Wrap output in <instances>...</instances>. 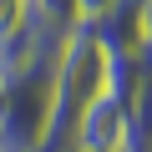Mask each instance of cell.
I'll use <instances>...</instances> for the list:
<instances>
[{"label":"cell","mask_w":152,"mask_h":152,"mask_svg":"<svg viewBox=\"0 0 152 152\" xmlns=\"http://www.w3.org/2000/svg\"><path fill=\"white\" fill-rule=\"evenodd\" d=\"M102 81H107V46L91 36V26H71L51 61V112L41 152H66L76 117L102 96Z\"/></svg>","instance_id":"cell-1"},{"label":"cell","mask_w":152,"mask_h":152,"mask_svg":"<svg viewBox=\"0 0 152 152\" xmlns=\"http://www.w3.org/2000/svg\"><path fill=\"white\" fill-rule=\"evenodd\" d=\"M66 152H122V102L102 91L81 117H76Z\"/></svg>","instance_id":"cell-2"},{"label":"cell","mask_w":152,"mask_h":152,"mask_svg":"<svg viewBox=\"0 0 152 152\" xmlns=\"http://www.w3.org/2000/svg\"><path fill=\"white\" fill-rule=\"evenodd\" d=\"M147 81V66H142V51L137 46H107V81L102 91L117 96V102H132V91Z\"/></svg>","instance_id":"cell-3"},{"label":"cell","mask_w":152,"mask_h":152,"mask_svg":"<svg viewBox=\"0 0 152 152\" xmlns=\"http://www.w3.org/2000/svg\"><path fill=\"white\" fill-rule=\"evenodd\" d=\"M122 152H152V81L122 102Z\"/></svg>","instance_id":"cell-4"},{"label":"cell","mask_w":152,"mask_h":152,"mask_svg":"<svg viewBox=\"0 0 152 152\" xmlns=\"http://www.w3.org/2000/svg\"><path fill=\"white\" fill-rule=\"evenodd\" d=\"M31 20L46 26V31H71V26H81L71 0H31Z\"/></svg>","instance_id":"cell-5"},{"label":"cell","mask_w":152,"mask_h":152,"mask_svg":"<svg viewBox=\"0 0 152 152\" xmlns=\"http://www.w3.org/2000/svg\"><path fill=\"white\" fill-rule=\"evenodd\" d=\"M26 20H31V0H0V41L26 31Z\"/></svg>","instance_id":"cell-6"},{"label":"cell","mask_w":152,"mask_h":152,"mask_svg":"<svg viewBox=\"0 0 152 152\" xmlns=\"http://www.w3.org/2000/svg\"><path fill=\"white\" fill-rule=\"evenodd\" d=\"M71 5H76V20H81V26H91V20H102V15L117 5V0H71Z\"/></svg>","instance_id":"cell-7"},{"label":"cell","mask_w":152,"mask_h":152,"mask_svg":"<svg viewBox=\"0 0 152 152\" xmlns=\"http://www.w3.org/2000/svg\"><path fill=\"white\" fill-rule=\"evenodd\" d=\"M137 46H152V0H142V41Z\"/></svg>","instance_id":"cell-8"},{"label":"cell","mask_w":152,"mask_h":152,"mask_svg":"<svg viewBox=\"0 0 152 152\" xmlns=\"http://www.w3.org/2000/svg\"><path fill=\"white\" fill-rule=\"evenodd\" d=\"M0 107H5V71H0Z\"/></svg>","instance_id":"cell-9"}]
</instances>
